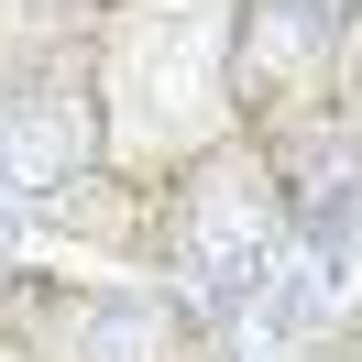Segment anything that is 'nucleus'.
<instances>
[{
    "instance_id": "nucleus-2",
    "label": "nucleus",
    "mask_w": 362,
    "mask_h": 362,
    "mask_svg": "<svg viewBox=\"0 0 362 362\" xmlns=\"http://www.w3.org/2000/svg\"><path fill=\"white\" fill-rule=\"evenodd\" d=\"M77 351H88V362H143V351H154V318H143V308H99Z\"/></svg>"
},
{
    "instance_id": "nucleus-1",
    "label": "nucleus",
    "mask_w": 362,
    "mask_h": 362,
    "mask_svg": "<svg viewBox=\"0 0 362 362\" xmlns=\"http://www.w3.org/2000/svg\"><path fill=\"white\" fill-rule=\"evenodd\" d=\"M187 286L209 296V308H242V296L274 286V220L252 198H209L198 220H187Z\"/></svg>"
}]
</instances>
